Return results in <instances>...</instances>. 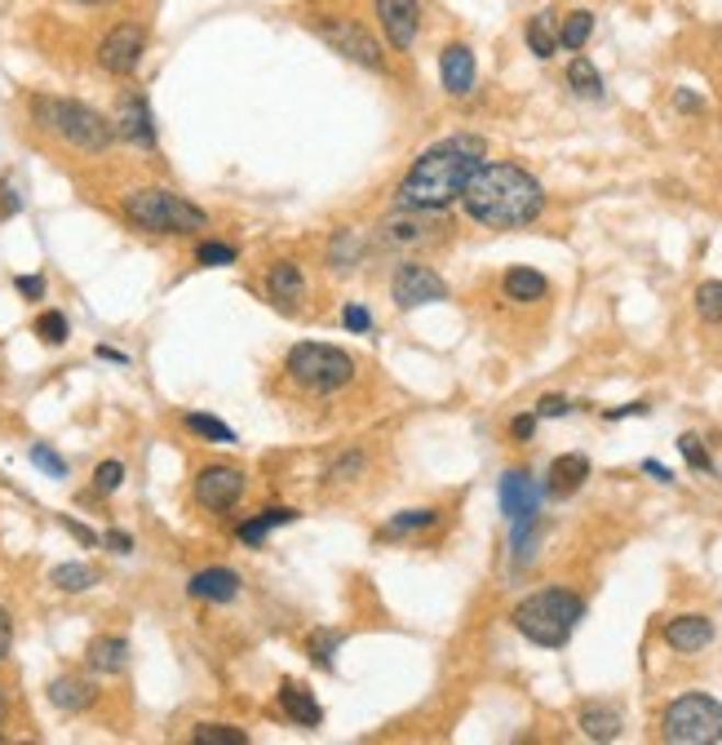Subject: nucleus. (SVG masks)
<instances>
[{"mask_svg": "<svg viewBox=\"0 0 722 745\" xmlns=\"http://www.w3.org/2000/svg\"><path fill=\"white\" fill-rule=\"evenodd\" d=\"M461 204H465V213L478 227L515 232V227H528V223L541 218L545 191L519 165H478L474 178L461 191Z\"/></svg>", "mask_w": 722, "mask_h": 745, "instance_id": "obj_1", "label": "nucleus"}, {"mask_svg": "<svg viewBox=\"0 0 722 745\" xmlns=\"http://www.w3.org/2000/svg\"><path fill=\"white\" fill-rule=\"evenodd\" d=\"M478 165H484V143L478 138H448V143H439V147H430L426 156L413 160L395 200H399V208L439 213L452 200H461V191H465V182L474 178Z\"/></svg>", "mask_w": 722, "mask_h": 745, "instance_id": "obj_2", "label": "nucleus"}, {"mask_svg": "<svg viewBox=\"0 0 722 745\" xmlns=\"http://www.w3.org/2000/svg\"><path fill=\"white\" fill-rule=\"evenodd\" d=\"M32 121L54 134L58 143H67L71 151H84V156H102L115 138V125L93 112L89 102H76V98H58V93H36L32 98Z\"/></svg>", "mask_w": 722, "mask_h": 745, "instance_id": "obj_3", "label": "nucleus"}, {"mask_svg": "<svg viewBox=\"0 0 722 745\" xmlns=\"http://www.w3.org/2000/svg\"><path fill=\"white\" fill-rule=\"evenodd\" d=\"M580 617H585V599L572 595V590H563V586H550V590L528 595V599L515 608L510 621H515V630H519L523 639H532L537 648H563Z\"/></svg>", "mask_w": 722, "mask_h": 745, "instance_id": "obj_4", "label": "nucleus"}, {"mask_svg": "<svg viewBox=\"0 0 722 745\" xmlns=\"http://www.w3.org/2000/svg\"><path fill=\"white\" fill-rule=\"evenodd\" d=\"M125 218L147 232V236H195L208 227V213L165 187H143V191H129L125 195Z\"/></svg>", "mask_w": 722, "mask_h": 745, "instance_id": "obj_5", "label": "nucleus"}, {"mask_svg": "<svg viewBox=\"0 0 722 745\" xmlns=\"http://www.w3.org/2000/svg\"><path fill=\"white\" fill-rule=\"evenodd\" d=\"M284 373L297 391L306 395H332L354 377V360L341 347H324V342H297L284 360Z\"/></svg>", "mask_w": 722, "mask_h": 745, "instance_id": "obj_6", "label": "nucleus"}, {"mask_svg": "<svg viewBox=\"0 0 722 745\" xmlns=\"http://www.w3.org/2000/svg\"><path fill=\"white\" fill-rule=\"evenodd\" d=\"M665 741L674 745H713L722 741V701L687 692L665 710Z\"/></svg>", "mask_w": 722, "mask_h": 745, "instance_id": "obj_7", "label": "nucleus"}, {"mask_svg": "<svg viewBox=\"0 0 722 745\" xmlns=\"http://www.w3.org/2000/svg\"><path fill=\"white\" fill-rule=\"evenodd\" d=\"M311 27H315V36H319L328 49H337L341 58L369 67V71H382V67H386L382 45H377L364 27H359V23H350V19H341V14H315Z\"/></svg>", "mask_w": 722, "mask_h": 745, "instance_id": "obj_8", "label": "nucleus"}, {"mask_svg": "<svg viewBox=\"0 0 722 745\" xmlns=\"http://www.w3.org/2000/svg\"><path fill=\"white\" fill-rule=\"evenodd\" d=\"M147 54V27L143 23H115L98 45V67L106 76H134Z\"/></svg>", "mask_w": 722, "mask_h": 745, "instance_id": "obj_9", "label": "nucleus"}, {"mask_svg": "<svg viewBox=\"0 0 722 745\" xmlns=\"http://www.w3.org/2000/svg\"><path fill=\"white\" fill-rule=\"evenodd\" d=\"M239 497H245V471L213 462V466H204V471L195 475V501H200L204 510L226 515V510H235Z\"/></svg>", "mask_w": 722, "mask_h": 745, "instance_id": "obj_10", "label": "nucleus"}, {"mask_svg": "<svg viewBox=\"0 0 722 745\" xmlns=\"http://www.w3.org/2000/svg\"><path fill=\"white\" fill-rule=\"evenodd\" d=\"M439 232H443V227L430 218L426 208H404L399 218H391V223L377 227V245H382V249H426V245L439 240Z\"/></svg>", "mask_w": 722, "mask_h": 745, "instance_id": "obj_11", "label": "nucleus"}, {"mask_svg": "<svg viewBox=\"0 0 722 745\" xmlns=\"http://www.w3.org/2000/svg\"><path fill=\"white\" fill-rule=\"evenodd\" d=\"M391 297H395V306L413 311V306L443 302V297H448V284H443L430 267H421V262H404V267L395 271V280H391Z\"/></svg>", "mask_w": 722, "mask_h": 745, "instance_id": "obj_12", "label": "nucleus"}, {"mask_svg": "<svg viewBox=\"0 0 722 745\" xmlns=\"http://www.w3.org/2000/svg\"><path fill=\"white\" fill-rule=\"evenodd\" d=\"M377 23L395 49H413L421 32V0H377Z\"/></svg>", "mask_w": 722, "mask_h": 745, "instance_id": "obj_13", "label": "nucleus"}, {"mask_svg": "<svg viewBox=\"0 0 722 745\" xmlns=\"http://www.w3.org/2000/svg\"><path fill=\"white\" fill-rule=\"evenodd\" d=\"M115 134L134 143V147H156V121H151V106L143 93H125L120 98V112H115Z\"/></svg>", "mask_w": 722, "mask_h": 745, "instance_id": "obj_14", "label": "nucleus"}, {"mask_svg": "<svg viewBox=\"0 0 722 745\" xmlns=\"http://www.w3.org/2000/svg\"><path fill=\"white\" fill-rule=\"evenodd\" d=\"M501 510L510 523H528L541 510V488L532 484L528 471H506L501 475Z\"/></svg>", "mask_w": 722, "mask_h": 745, "instance_id": "obj_15", "label": "nucleus"}, {"mask_svg": "<svg viewBox=\"0 0 722 745\" xmlns=\"http://www.w3.org/2000/svg\"><path fill=\"white\" fill-rule=\"evenodd\" d=\"M665 644L674 653H700L713 644V621L700 617V612H687V617H674L665 621Z\"/></svg>", "mask_w": 722, "mask_h": 745, "instance_id": "obj_16", "label": "nucleus"}, {"mask_svg": "<svg viewBox=\"0 0 722 745\" xmlns=\"http://www.w3.org/2000/svg\"><path fill=\"white\" fill-rule=\"evenodd\" d=\"M439 80H443V89L452 98H465L474 89V54H470V45H448L439 54Z\"/></svg>", "mask_w": 722, "mask_h": 745, "instance_id": "obj_17", "label": "nucleus"}, {"mask_svg": "<svg viewBox=\"0 0 722 745\" xmlns=\"http://www.w3.org/2000/svg\"><path fill=\"white\" fill-rule=\"evenodd\" d=\"M84 666L93 675H120L129 666V644L120 634H93L89 648H84Z\"/></svg>", "mask_w": 722, "mask_h": 745, "instance_id": "obj_18", "label": "nucleus"}, {"mask_svg": "<svg viewBox=\"0 0 722 745\" xmlns=\"http://www.w3.org/2000/svg\"><path fill=\"white\" fill-rule=\"evenodd\" d=\"M585 479H589V458H585V453H563V458L550 462L545 493H550V497H572Z\"/></svg>", "mask_w": 722, "mask_h": 745, "instance_id": "obj_19", "label": "nucleus"}, {"mask_svg": "<svg viewBox=\"0 0 722 745\" xmlns=\"http://www.w3.org/2000/svg\"><path fill=\"white\" fill-rule=\"evenodd\" d=\"M187 595L191 599H204V603H230L239 595V577L230 568H204L187 582Z\"/></svg>", "mask_w": 722, "mask_h": 745, "instance_id": "obj_20", "label": "nucleus"}, {"mask_svg": "<svg viewBox=\"0 0 722 745\" xmlns=\"http://www.w3.org/2000/svg\"><path fill=\"white\" fill-rule=\"evenodd\" d=\"M267 293H271V302H280L284 311L289 306H297L302 302V293H306V275H302V267L297 262H275L271 271H267Z\"/></svg>", "mask_w": 722, "mask_h": 745, "instance_id": "obj_21", "label": "nucleus"}, {"mask_svg": "<svg viewBox=\"0 0 722 745\" xmlns=\"http://www.w3.org/2000/svg\"><path fill=\"white\" fill-rule=\"evenodd\" d=\"M280 710L289 714V723H297V727H319L324 723V710H319V701L306 692V688H297V684H280Z\"/></svg>", "mask_w": 722, "mask_h": 745, "instance_id": "obj_22", "label": "nucleus"}, {"mask_svg": "<svg viewBox=\"0 0 722 745\" xmlns=\"http://www.w3.org/2000/svg\"><path fill=\"white\" fill-rule=\"evenodd\" d=\"M49 701H54L58 710H67V714L89 710V706H93V684L80 679V675H58V679L49 684Z\"/></svg>", "mask_w": 722, "mask_h": 745, "instance_id": "obj_23", "label": "nucleus"}, {"mask_svg": "<svg viewBox=\"0 0 722 745\" xmlns=\"http://www.w3.org/2000/svg\"><path fill=\"white\" fill-rule=\"evenodd\" d=\"M293 519H297V510H293V506H267V510H258L249 523H239V528H235V538H239V542H249V546H258L271 528H284V523H293Z\"/></svg>", "mask_w": 722, "mask_h": 745, "instance_id": "obj_24", "label": "nucleus"}, {"mask_svg": "<svg viewBox=\"0 0 722 745\" xmlns=\"http://www.w3.org/2000/svg\"><path fill=\"white\" fill-rule=\"evenodd\" d=\"M580 732L589 741H617L621 736V710L617 706H585L580 710Z\"/></svg>", "mask_w": 722, "mask_h": 745, "instance_id": "obj_25", "label": "nucleus"}, {"mask_svg": "<svg viewBox=\"0 0 722 745\" xmlns=\"http://www.w3.org/2000/svg\"><path fill=\"white\" fill-rule=\"evenodd\" d=\"M501 289H506L510 302H541L550 284H545V275L532 271V267H510L506 280H501Z\"/></svg>", "mask_w": 722, "mask_h": 745, "instance_id": "obj_26", "label": "nucleus"}, {"mask_svg": "<svg viewBox=\"0 0 722 745\" xmlns=\"http://www.w3.org/2000/svg\"><path fill=\"white\" fill-rule=\"evenodd\" d=\"M49 582H54L63 595H84V590L98 586V568H89V564H58V568L49 573Z\"/></svg>", "mask_w": 722, "mask_h": 745, "instance_id": "obj_27", "label": "nucleus"}, {"mask_svg": "<svg viewBox=\"0 0 722 745\" xmlns=\"http://www.w3.org/2000/svg\"><path fill=\"white\" fill-rule=\"evenodd\" d=\"M528 45H532V54H537V58H554V49H559L554 14H537V19L528 23Z\"/></svg>", "mask_w": 722, "mask_h": 745, "instance_id": "obj_28", "label": "nucleus"}, {"mask_svg": "<svg viewBox=\"0 0 722 745\" xmlns=\"http://www.w3.org/2000/svg\"><path fill=\"white\" fill-rule=\"evenodd\" d=\"M567 84H572L580 98H603V76L594 71V63H589V58H572V67H567Z\"/></svg>", "mask_w": 722, "mask_h": 745, "instance_id": "obj_29", "label": "nucleus"}, {"mask_svg": "<svg viewBox=\"0 0 722 745\" xmlns=\"http://www.w3.org/2000/svg\"><path fill=\"white\" fill-rule=\"evenodd\" d=\"M589 32H594V14H589V10H572V14L563 19V27H559V45H563V49H585Z\"/></svg>", "mask_w": 722, "mask_h": 745, "instance_id": "obj_30", "label": "nucleus"}, {"mask_svg": "<svg viewBox=\"0 0 722 745\" xmlns=\"http://www.w3.org/2000/svg\"><path fill=\"white\" fill-rule=\"evenodd\" d=\"M182 421H187V431H195L200 440H213V444H230V440H235L230 426L217 421V417H208V413H187Z\"/></svg>", "mask_w": 722, "mask_h": 745, "instance_id": "obj_31", "label": "nucleus"}, {"mask_svg": "<svg viewBox=\"0 0 722 745\" xmlns=\"http://www.w3.org/2000/svg\"><path fill=\"white\" fill-rule=\"evenodd\" d=\"M191 741H195V745H245L249 736L239 732V727H230V723H200V727L191 732Z\"/></svg>", "mask_w": 722, "mask_h": 745, "instance_id": "obj_32", "label": "nucleus"}, {"mask_svg": "<svg viewBox=\"0 0 722 745\" xmlns=\"http://www.w3.org/2000/svg\"><path fill=\"white\" fill-rule=\"evenodd\" d=\"M359 253H364V245H359V236H354V232H337V236H332V245H328V262H332V267H341V271H350V267L359 262Z\"/></svg>", "mask_w": 722, "mask_h": 745, "instance_id": "obj_33", "label": "nucleus"}, {"mask_svg": "<svg viewBox=\"0 0 722 745\" xmlns=\"http://www.w3.org/2000/svg\"><path fill=\"white\" fill-rule=\"evenodd\" d=\"M696 311H700V319H709V325H722V280H704L696 289Z\"/></svg>", "mask_w": 722, "mask_h": 745, "instance_id": "obj_34", "label": "nucleus"}, {"mask_svg": "<svg viewBox=\"0 0 722 745\" xmlns=\"http://www.w3.org/2000/svg\"><path fill=\"white\" fill-rule=\"evenodd\" d=\"M67 334H71V325H67V315H63V311H45V315L36 319V338H41L45 347H63V342H67Z\"/></svg>", "mask_w": 722, "mask_h": 745, "instance_id": "obj_35", "label": "nucleus"}, {"mask_svg": "<svg viewBox=\"0 0 722 745\" xmlns=\"http://www.w3.org/2000/svg\"><path fill=\"white\" fill-rule=\"evenodd\" d=\"M337 644H341V634H332V630H319V634H311V639H306V648H311V657H315V666H319V670H328V666H332Z\"/></svg>", "mask_w": 722, "mask_h": 745, "instance_id": "obj_36", "label": "nucleus"}, {"mask_svg": "<svg viewBox=\"0 0 722 745\" xmlns=\"http://www.w3.org/2000/svg\"><path fill=\"white\" fill-rule=\"evenodd\" d=\"M439 519V510H404V515H395L391 523H386V532L391 538H399V532H417V528H430Z\"/></svg>", "mask_w": 722, "mask_h": 745, "instance_id": "obj_37", "label": "nucleus"}, {"mask_svg": "<svg viewBox=\"0 0 722 745\" xmlns=\"http://www.w3.org/2000/svg\"><path fill=\"white\" fill-rule=\"evenodd\" d=\"M195 262L200 267H235V249L230 245H217V240H204L195 249Z\"/></svg>", "mask_w": 722, "mask_h": 745, "instance_id": "obj_38", "label": "nucleus"}, {"mask_svg": "<svg viewBox=\"0 0 722 745\" xmlns=\"http://www.w3.org/2000/svg\"><path fill=\"white\" fill-rule=\"evenodd\" d=\"M120 484H125V466H120V462H102V466L93 471V488H98V493H115Z\"/></svg>", "mask_w": 722, "mask_h": 745, "instance_id": "obj_39", "label": "nucleus"}, {"mask_svg": "<svg viewBox=\"0 0 722 745\" xmlns=\"http://www.w3.org/2000/svg\"><path fill=\"white\" fill-rule=\"evenodd\" d=\"M32 462H36L41 471H49L54 479H63V475H67V462H63L54 449H45V444H32Z\"/></svg>", "mask_w": 722, "mask_h": 745, "instance_id": "obj_40", "label": "nucleus"}, {"mask_svg": "<svg viewBox=\"0 0 722 745\" xmlns=\"http://www.w3.org/2000/svg\"><path fill=\"white\" fill-rule=\"evenodd\" d=\"M678 453L696 466V471H709V453H704V444H700V436H682L678 440Z\"/></svg>", "mask_w": 722, "mask_h": 745, "instance_id": "obj_41", "label": "nucleus"}, {"mask_svg": "<svg viewBox=\"0 0 722 745\" xmlns=\"http://www.w3.org/2000/svg\"><path fill=\"white\" fill-rule=\"evenodd\" d=\"M341 319H346V329H350V334H369V329H373V315H369L364 306H359V302H350V306L341 311Z\"/></svg>", "mask_w": 722, "mask_h": 745, "instance_id": "obj_42", "label": "nucleus"}, {"mask_svg": "<svg viewBox=\"0 0 722 745\" xmlns=\"http://www.w3.org/2000/svg\"><path fill=\"white\" fill-rule=\"evenodd\" d=\"M14 289H19L23 297H32V302H41V297H45V280H41V275H19V280H14Z\"/></svg>", "mask_w": 722, "mask_h": 745, "instance_id": "obj_43", "label": "nucleus"}, {"mask_svg": "<svg viewBox=\"0 0 722 745\" xmlns=\"http://www.w3.org/2000/svg\"><path fill=\"white\" fill-rule=\"evenodd\" d=\"M567 408H572V404H567L563 395H545V399L537 404V417H563Z\"/></svg>", "mask_w": 722, "mask_h": 745, "instance_id": "obj_44", "label": "nucleus"}, {"mask_svg": "<svg viewBox=\"0 0 722 745\" xmlns=\"http://www.w3.org/2000/svg\"><path fill=\"white\" fill-rule=\"evenodd\" d=\"M10 648H14V625H10V612L0 608V662L10 657Z\"/></svg>", "mask_w": 722, "mask_h": 745, "instance_id": "obj_45", "label": "nucleus"}, {"mask_svg": "<svg viewBox=\"0 0 722 745\" xmlns=\"http://www.w3.org/2000/svg\"><path fill=\"white\" fill-rule=\"evenodd\" d=\"M102 542H106V546H111L115 555H129V551H134V538H129V532H120V528H111Z\"/></svg>", "mask_w": 722, "mask_h": 745, "instance_id": "obj_46", "label": "nucleus"}, {"mask_svg": "<svg viewBox=\"0 0 722 745\" xmlns=\"http://www.w3.org/2000/svg\"><path fill=\"white\" fill-rule=\"evenodd\" d=\"M532 431H537V413H523V417L510 421V436H515V440H532Z\"/></svg>", "mask_w": 722, "mask_h": 745, "instance_id": "obj_47", "label": "nucleus"}, {"mask_svg": "<svg viewBox=\"0 0 722 745\" xmlns=\"http://www.w3.org/2000/svg\"><path fill=\"white\" fill-rule=\"evenodd\" d=\"M354 471H364V458H359V453H350L346 462H337V466L328 471V479H346V475H354Z\"/></svg>", "mask_w": 722, "mask_h": 745, "instance_id": "obj_48", "label": "nucleus"}, {"mask_svg": "<svg viewBox=\"0 0 722 745\" xmlns=\"http://www.w3.org/2000/svg\"><path fill=\"white\" fill-rule=\"evenodd\" d=\"M63 528H67V532H71V538H80V542H84V546H98V532H89V528H84V523H76V519H67V515H63Z\"/></svg>", "mask_w": 722, "mask_h": 745, "instance_id": "obj_49", "label": "nucleus"}, {"mask_svg": "<svg viewBox=\"0 0 722 745\" xmlns=\"http://www.w3.org/2000/svg\"><path fill=\"white\" fill-rule=\"evenodd\" d=\"M647 404H621V408H608V421H621V417H643Z\"/></svg>", "mask_w": 722, "mask_h": 745, "instance_id": "obj_50", "label": "nucleus"}, {"mask_svg": "<svg viewBox=\"0 0 722 745\" xmlns=\"http://www.w3.org/2000/svg\"><path fill=\"white\" fill-rule=\"evenodd\" d=\"M643 471H647V475H656V479H665V484H669V479H674V475H669V471H665V466H661V462H643Z\"/></svg>", "mask_w": 722, "mask_h": 745, "instance_id": "obj_51", "label": "nucleus"}, {"mask_svg": "<svg viewBox=\"0 0 722 745\" xmlns=\"http://www.w3.org/2000/svg\"><path fill=\"white\" fill-rule=\"evenodd\" d=\"M678 106H682V112H696L700 98H696V93H678Z\"/></svg>", "mask_w": 722, "mask_h": 745, "instance_id": "obj_52", "label": "nucleus"}, {"mask_svg": "<svg viewBox=\"0 0 722 745\" xmlns=\"http://www.w3.org/2000/svg\"><path fill=\"white\" fill-rule=\"evenodd\" d=\"M98 355H102V360H115V364H129V355H120V351H111V347H98Z\"/></svg>", "mask_w": 722, "mask_h": 745, "instance_id": "obj_53", "label": "nucleus"}, {"mask_svg": "<svg viewBox=\"0 0 722 745\" xmlns=\"http://www.w3.org/2000/svg\"><path fill=\"white\" fill-rule=\"evenodd\" d=\"M5 710H10V701H5V688H0V723H5Z\"/></svg>", "mask_w": 722, "mask_h": 745, "instance_id": "obj_54", "label": "nucleus"}, {"mask_svg": "<svg viewBox=\"0 0 722 745\" xmlns=\"http://www.w3.org/2000/svg\"><path fill=\"white\" fill-rule=\"evenodd\" d=\"M71 5H106V0H71Z\"/></svg>", "mask_w": 722, "mask_h": 745, "instance_id": "obj_55", "label": "nucleus"}]
</instances>
